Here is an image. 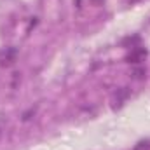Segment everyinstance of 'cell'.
I'll return each mask as SVG.
<instances>
[{
  "mask_svg": "<svg viewBox=\"0 0 150 150\" xmlns=\"http://www.w3.org/2000/svg\"><path fill=\"white\" fill-rule=\"evenodd\" d=\"M16 58H18V51L14 47H5L0 51V67H11L16 63Z\"/></svg>",
  "mask_w": 150,
  "mask_h": 150,
  "instance_id": "1",
  "label": "cell"
},
{
  "mask_svg": "<svg viewBox=\"0 0 150 150\" xmlns=\"http://www.w3.org/2000/svg\"><path fill=\"white\" fill-rule=\"evenodd\" d=\"M147 58V51L145 49H142V47H138V49H133L129 54H127V61L129 63H140V61H143Z\"/></svg>",
  "mask_w": 150,
  "mask_h": 150,
  "instance_id": "2",
  "label": "cell"
},
{
  "mask_svg": "<svg viewBox=\"0 0 150 150\" xmlns=\"http://www.w3.org/2000/svg\"><path fill=\"white\" fill-rule=\"evenodd\" d=\"M127 96H129V91H127L126 87H122V89L113 96V107H120V105L127 100Z\"/></svg>",
  "mask_w": 150,
  "mask_h": 150,
  "instance_id": "3",
  "label": "cell"
},
{
  "mask_svg": "<svg viewBox=\"0 0 150 150\" xmlns=\"http://www.w3.org/2000/svg\"><path fill=\"white\" fill-rule=\"evenodd\" d=\"M131 75H133V79H143L145 77V68H142V67H136V68H133L131 70Z\"/></svg>",
  "mask_w": 150,
  "mask_h": 150,
  "instance_id": "4",
  "label": "cell"
},
{
  "mask_svg": "<svg viewBox=\"0 0 150 150\" xmlns=\"http://www.w3.org/2000/svg\"><path fill=\"white\" fill-rule=\"evenodd\" d=\"M133 150H150V140H142V142H138Z\"/></svg>",
  "mask_w": 150,
  "mask_h": 150,
  "instance_id": "5",
  "label": "cell"
},
{
  "mask_svg": "<svg viewBox=\"0 0 150 150\" xmlns=\"http://www.w3.org/2000/svg\"><path fill=\"white\" fill-rule=\"evenodd\" d=\"M91 2H93V4H103L105 0H91Z\"/></svg>",
  "mask_w": 150,
  "mask_h": 150,
  "instance_id": "6",
  "label": "cell"
},
{
  "mask_svg": "<svg viewBox=\"0 0 150 150\" xmlns=\"http://www.w3.org/2000/svg\"><path fill=\"white\" fill-rule=\"evenodd\" d=\"M0 138H2V127H0Z\"/></svg>",
  "mask_w": 150,
  "mask_h": 150,
  "instance_id": "7",
  "label": "cell"
}]
</instances>
